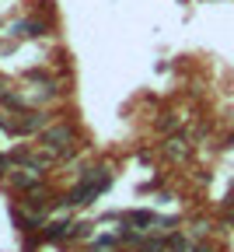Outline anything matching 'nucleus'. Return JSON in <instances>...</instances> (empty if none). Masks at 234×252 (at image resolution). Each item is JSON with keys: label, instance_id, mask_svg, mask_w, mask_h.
Masks as SVG:
<instances>
[{"label": "nucleus", "instance_id": "obj_1", "mask_svg": "<svg viewBox=\"0 0 234 252\" xmlns=\"http://www.w3.org/2000/svg\"><path fill=\"white\" fill-rule=\"evenodd\" d=\"M42 147L53 158H66L74 151V130H70V126H49V130L42 133Z\"/></svg>", "mask_w": 234, "mask_h": 252}, {"label": "nucleus", "instance_id": "obj_2", "mask_svg": "<svg viewBox=\"0 0 234 252\" xmlns=\"http://www.w3.org/2000/svg\"><path fill=\"white\" fill-rule=\"evenodd\" d=\"M25 207L35 210V214H46L49 210V196L46 193H31V189H28V193H25Z\"/></svg>", "mask_w": 234, "mask_h": 252}, {"label": "nucleus", "instance_id": "obj_3", "mask_svg": "<svg viewBox=\"0 0 234 252\" xmlns=\"http://www.w3.org/2000/svg\"><path fill=\"white\" fill-rule=\"evenodd\" d=\"M11 182L18 186V189H31L39 182V172H31V175H25V172H11Z\"/></svg>", "mask_w": 234, "mask_h": 252}, {"label": "nucleus", "instance_id": "obj_4", "mask_svg": "<svg viewBox=\"0 0 234 252\" xmlns=\"http://www.w3.org/2000/svg\"><path fill=\"white\" fill-rule=\"evenodd\" d=\"M185 151H189V147H185L182 137H172V140H168V154H172V158H185Z\"/></svg>", "mask_w": 234, "mask_h": 252}, {"label": "nucleus", "instance_id": "obj_5", "mask_svg": "<svg viewBox=\"0 0 234 252\" xmlns=\"http://www.w3.org/2000/svg\"><path fill=\"white\" fill-rule=\"evenodd\" d=\"M14 32H18V35H39L42 25H35V21H21V25H14Z\"/></svg>", "mask_w": 234, "mask_h": 252}, {"label": "nucleus", "instance_id": "obj_6", "mask_svg": "<svg viewBox=\"0 0 234 252\" xmlns=\"http://www.w3.org/2000/svg\"><path fill=\"white\" fill-rule=\"evenodd\" d=\"M88 252H116V249H112V245H91Z\"/></svg>", "mask_w": 234, "mask_h": 252}]
</instances>
